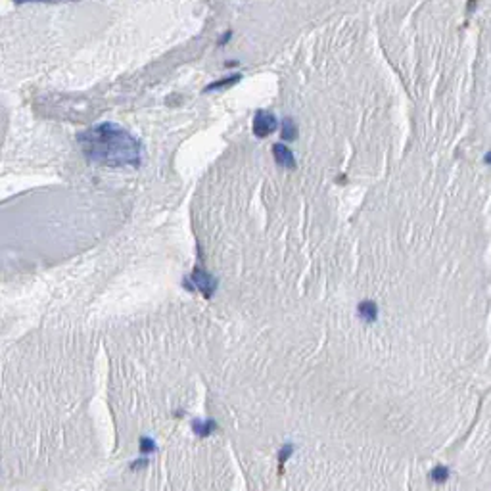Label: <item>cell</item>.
<instances>
[{
	"label": "cell",
	"instance_id": "277c9868",
	"mask_svg": "<svg viewBox=\"0 0 491 491\" xmlns=\"http://www.w3.org/2000/svg\"><path fill=\"white\" fill-rule=\"evenodd\" d=\"M273 155H274V161L276 165H280L284 169H295V157L292 150L288 148V146H284V144H274L273 146Z\"/></svg>",
	"mask_w": 491,
	"mask_h": 491
},
{
	"label": "cell",
	"instance_id": "3957f363",
	"mask_svg": "<svg viewBox=\"0 0 491 491\" xmlns=\"http://www.w3.org/2000/svg\"><path fill=\"white\" fill-rule=\"evenodd\" d=\"M276 127H278V121H276V117L271 111L261 109V111L255 113V117H253V134L257 138H265V136L273 134L276 131Z\"/></svg>",
	"mask_w": 491,
	"mask_h": 491
},
{
	"label": "cell",
	"instance_id": "52a82bcc",
	"mask_svg": "<svg viewBox=\"0 0 491 491\" xmlns=\"http://www.w3.org/2000/svg\"><path fill=\"white\" fill-rule=\"evenodd\" d=\"M280 136H282L284 140H295L297 138V125H295L294 119L286 117L282 121V132H280Z\"/></svg>",
	"mask_w": 491,
	"mask_h": 491
},
{
	"label": "cell",
	"instance_id": "5b68a950",
	"mask_svg": "<svg viewBox=\"0 0 491 491\" xmlns=\"http://www.w3.org/2000/svg\"><path fill=\"white\" fill-rule=\"evenodd\" d=\"M359 316L365 322H374L376 316H378V307L374 305L372 301H363L359 305Z\"/></svg>",
	"mask_w": 491,
	"mask_h": 491
},
{
	"label": "cell",
	"instance_id": "7a4b0ae2",
	"mask_svg": "<svg viewBox=\"0 0 491 491\" xmlns=\"http://www.w3.org/2000/svg\"><path fill=\"white\" fill-rule=\"evenodd\" d=\"M186 286H188L190 290H200L206 297H211L213 292H215V288H217V282H215V278H213L209 273H206L204 269H196L194 273L188 276Z\"/></svg>",
	"mask_w": 491,
	"mask_h": 491
},
{
	"label": "cell",
	"instance_id": "7c38bea8",
	"mask_svg": "<svg viewBox=\"0 0 491 491\" xmlns=\"http://www.w3.org/2000/svg\"><path fill=\"white\" fill-rule=\"evenodd\" d=\"M18 4H23V2H44V0H16Z\"/></svg>",
	"mask_w": 491,
	"mask_h": 491
},
{
	"label": "cell",
	"instance_id": "30bf717a",
	"mask_svg": "<svg viewBox=\"0 0 491 491\" xmlns=\"http://www.w3.org/2000/svg\"><path fill=\"white\" fill-rule=\"evenodd\" d=\"M140 443H142V451H153L155 449V443H153L152 439H148V437H142Z\"/></svg>",
	"mask_w": 491,
	"mask_h": 491
},
{
	"label": "cell",
	"instance_id": "ba28073f",
	"mask_svg": "<svg viewBox=\"0 0 491 491\" xmlns=\"http://www.w3.org/2000/svg\"><path fill=\"white\" fill-rule=\"evenodd\" d=\"M242 79V75H232V77H227V79H221V81H215V83H211L206 87V92H211V90H219V88H225V87H230V85H234V83H238Z\"/></svg>",
	"mask_w": 491,
	"mask_h": 491
},
{
	"label": "cell",
	"instance_id": "4fadbf2b",
	"mask_svg": "<svg viewBox=\"0 0 491 491\" xmlns=\"http://www.w3.org/2000/svg\"><path fill=\"white\" fill-rule=\"evenodd\" d=\"M485 161H487V163H491V152L487 153V157H485Z\"/></svg>",
	"mask_w": 491,
	"mask_h": 491
},
{
	"label": "cell",
	"instance_id": "8fae6325",
	"mask_svg": "<svg viewBox=\"0 0 491 491\" xmlns=\"http://www.w3.org/2000/svg\"><path fill=\"white\" fill-rule=\"evenodd\" d=\"M230 35H232V33H225V37L221 39V44H225V43H227V41H229V39H230Z\"/></svg>",
	"mask_w": 491,
	"mask_h": 491
},
{
	"label": "cell",
	"instance_id": "9c48e42d",
	"mask_svg": "<svg viewBox=\"0 0 491 491\" xmlns=\"http://www.w3.org/2000/svg\"><path fill=\"white\" fill-rule=\"evenodd\" d=\"M432 478H434V480H437V481L445 480V478H447V470L439 466V468H436L434 472H432Z\"/></svg>",
	"mask_w": 491,
	"mask_h": 491
},
{
	"label": "cell",
	"instance_id": "6da1fadb",
	"mask_svg": "<svg viewBox=\"0 0 491 491\" xmlns=\"http://www.w3.org/2000/svg\"><path fill=\"white\" fill-rule=\"evenodd\" d=\"M83 152L90 161L108 167H138L142 146L129 131L115 123H100L79 134Z\"/></svg>",
	"mask_w": 491,
	"mask_h": 491
},
{
	"label": "cell",
	"instance_id": "8992f818",
	"mask_svg": "<svg viewBox=\"0 0 491 491\" xmlns=\"http://www.w3.org/2000/svg\"><path fill=\"white\" fill-rule=\"evenodd\" d=\"M192 428H194V434H196V436L206 437L217 428V424H215V420H194V422H192Z\"/></svg>",
	"mask_w": 491,
	"mask_h": 491
}]
</instances>
